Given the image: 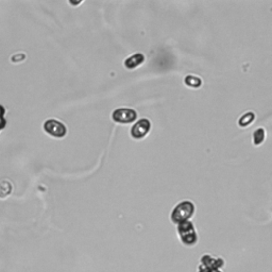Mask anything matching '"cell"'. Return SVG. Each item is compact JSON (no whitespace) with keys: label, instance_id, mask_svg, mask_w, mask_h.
<instances>
[{"label":"cell","instance_id":"obj_1","mask_svg":"<svg viewBox=\"0 0 272 272\" xmlns=\"http://www.w3.org/2000/svg\"><path fill=\"white\" fill-rule=\"evenodd\" d=\"M194 213V204L189 201L181 202L176 205V208L173 210L171 219L175 223L185 222L186 220L193 215Z\"/></svg>","mask_w":272,"mask_h":272},{"label":"cell","instance_id":"obj_2","mask_svg":"<svg viewBox=\"0 0 272 272\" xmlns=\"http://www.w3.org/2000/svg\"><path fill=\"white\" fill-rule=\"evenodd\" d=\"M179 233H180V236H181L183 242H185L186 245H193L197 240L196 233L194 231V226L192 223L188 221L182 222L180 224Z\"/></svg>","mask_w":272,"mask_h":272},{"label":"cell","instance_id":"obj_3","mask_svg":"<svg viewBox=\"0 0 272 272\" xmlns=\"http://www.w3.org/2000/svg\"><path fill=\"white\" fill-rule=\"evenodd\" d=\"M137 114L132 109H118L113 113V119L119 123H130L136 119Z\"/></svg>","mask_w":272,"mask_h":272},{"label":"cell","instance_id":"obj_4","mask_svg":"<svg viewBox=\"0 0 272 272\" xmlns=\"http://www.w3.org/2000/svg\"><path fill=\"white\" fill-rule=\"evenodd\" d=\"M44 128L48 134L54 137H63L66 134V128L64 124L56 120H47L44 124Z\"/></svg>","mask_w":272,"mask_h":272},{"label":"cell","instance_id":"obj_5","mask_svg":"<svg viewBox=\"0 0 272 272\" xmlns=\"http://www.w3.org/2000/svg\"><path fill=\"white\" fill-rule=\"evenodd\" d=\"M151 123L148 119H141L137 121L131 130V135L134 138H143L150 131Z\"/></svg>","mask_w":272,"mask_h":272},{"label":"cell","instance_id":"obj_6","mask_svg":"<svg viewBox=\"0 0 272 272\" xmlns=\"http://www.w3.org/2000/svg\"><path fill=\"white\" fill-rule=\"evenodd\" d=\"M144 61H145L144 55L142 54H136L127 58L126 62H124V66L129 69H133V68H136L137 66L143 64Z\"/></svg>","mask_w":272,"mask_h":272},{"label":"cell","instance_id":"obj_7","mask_svg":"<svg viewBox=\"0 0 272 272\" xmlns=\"http://www.w3.org/2000/svg\"><path fill=\"white\" fill-rule=\"evenodd\" d=\"M254 114L253 113H247L244 116L240 117V119L238 121V124L240 127H247L249 126L250 123H251L254 120Z\"/></svg>","mask_w":272,"mask_h":272},{"label":"cell","instance_id":"obj_8","mask_svg":"<svg viewBox=\"0 0 272 272\" xmlns=\"http://www.w3.org/2000/svg\"><path fill=\"white\" fill-rule=\"evenodd\" d=\"M264 138H265V130L260 128V129H257L255 132H254V134H253V142H254V145H260L263 143L264 141Z\"/></svg>","mask_w":272,"mask_h":272},{"label":"cell","instance_id":"obj_9","mask_svg":"<svg viewBox=\"0 0 272 272\" xmlns=\"http://www.w3.org/2000/svg\"><path fill=\"white\" fill-rule=\"evenodd\" d=\"M185 83L192 87H199L201 85V80L195 76H187L185 79Z\"/></svg>","mask_w":272,"mask_h":272}]
</instances>
